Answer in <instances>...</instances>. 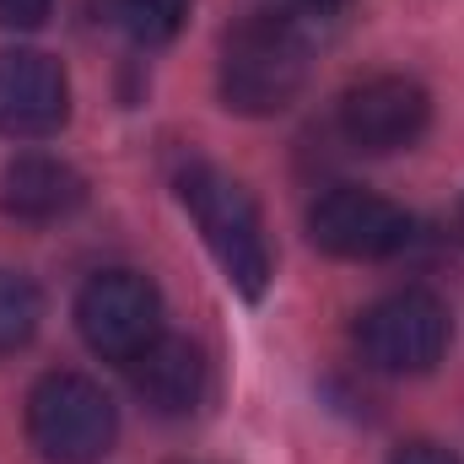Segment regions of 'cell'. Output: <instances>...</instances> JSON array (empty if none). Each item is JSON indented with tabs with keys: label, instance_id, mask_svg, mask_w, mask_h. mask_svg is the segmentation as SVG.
Listing matches in <instances>:
<instances>
[{
	"label": "cell",
	"instance_id": "6da1fadb",
	"mask_svg": "<svg viewBox=\"0 0 464 464\" xmlns=\"http://www.w3.org/2000/svg\"><path fill=\"white\" fill-rule=\"evenodd\" d=\"M308 71H314V54L303 27L276 11H254L222 38L217 87L232 114L270 119L297 103V92L308 87Z\"/></svg>",
	"mask_w": 464,
	"mask_h": 464
},
{
	"label": "cell",
	"instance_id": "7a4b0ae2",
	"mask_svg": "<svg viewBox=\"0 0 464 464\" xmlns=\"http://www.w3.org/2000/svg\"><path fill=\"white\" fill-rule=\"evenodd\" d=\"M173 184H179L184 211L195 217V227L206 237V248L217 254L222 276L248 303H259L265 286H270L276 259H270V243H265V222H259L254 195L232 173H222L217 162H184Z\"/></svg>",
	"mask_w": 464,
	"mask_h": 464
},
{
	"label": "cell",
	"instance_id": "3957f363",
	"mask_svg": "<svg viewBox=\"0 0 464 464\" xmlns=\"http://www.w3.org/2000/svg\"><path fill=\"white\" fill-rule=\"evenodd\" d=\"M119 411L87 372H49L27 394V438L49 464H98L114 449Z\"/></svg>",
	"mask_w": 464,
	"mask_h": 464
},
{
	"label": "cell",
	"instance_id": "277c9868",
	"mask_svg": "<svg viewBox=\"0 0 464 464\" xmlns=\"http://www.w3.org/2000/svg\"><path fill=\"white\" fill-rule=\"evenodd\" d=\"M449 341H454V314L427 286H400L356 319V346L367 356V367L394 372V378L432 372Z\"/></svg>",
	"mask_w": 464,
	"mask_h": 464
},
{
	"label": "cell",
	"instance_id": "5b68a950",
	"mask_svg": "<svg viewBox=\"0 0 464 464\" xmlns=\"http://www.w3.org/2000/svg\"><path fill=\"white\" fill-rule=\"evenodd\" d=\"M308 237L314 248H324L330 259H351V265H378V259H394L411 248L416 222L405 206L372 195V189H356L341 184L330 195L314 200L308 211Z\"/></svg>",
	"mask_w": 464,
	"mask_h": 464
},
{
	"label": "cell",
	"instance_id": "8992f818",
	"mask_svg": "<svg viewBox=\"0 0 464 464\" xmlns=\"http://www.w3.org/2000/svg\"><path fill=\"white\" fill-rule=\"evenodd\" d=\"M76 330L98 356L135 362L162 335V297L140 270H103L76 297Z\"/></svg>",
	"mask_w": 464,
	"mask_h": 464
},
{
	"label": "cell",
	"instance_id": "52a82bcc",
	"mask_svg": "<svg viewBox=\"0 0 464 464\" xmlns=\"http://www.w3.org/2000/svg\"><path fill=\"white\" fill-rule=\"evenodd\" d=\"M335 119H341L346 146L367 151V157H389V151H411L427 135L432 98L411 76H367V82L346 87Z\"/></svg>",
	"mask_w": 464,
	"mask_h": 464
},
{
	"label": "cell",
	"instance_id": "ba28073f",
	"mask_svg": "<svg viewBox=\"0 0 464 464\" xmlns=\"http://www.w3.org/2000/svg\"><path fill=\"white\" fill-rule=\"evenodd\" d=\"M71 119V82L44 49L0 54V130L16 140H44Z\"/></svg>",
	"mask_w": 464,
	"mask_h": 464
},
{
	"label": "cell",
	"instance_id": "9c48e42d",
	"mask_svg": "<svg viewBox=\"0 0 464 464\" xmlns=\"http://www.w3.org/2000/svg\"><path fill=\"white\" fill-rule=\"evenodd\" d=\"M124 367H130V383L146 400V411L168 416V421L195 416L206 405V394H211L206 351L195 346V341H184V335H157L151 346L140 351L135 362H124Z\"/></svg>",
	"mask_w": 464,
	"mask_h": 464
},
{
	"label": "cell",
	"instance_id": "30bf717a",
	"mask_svg": "<svg viewBox=\"0 0 464 464\" xmlns=\"http://www.w3.org/2000/svg\"><path fill=\"white\" fill-rule=\"evenodd\" d=\"M82 200H87V179L60 157L27 151L0 173V211L16 222H60Z\"/></svg>",
	"mask_w": 464,
	"mask_h": 464
},
{
	"label": "cell",
	"instance_id": "8fae6325",
	"mask_svg": "<svg viewBox=\"0 0 464 464\" xmlns=\"http://www.w3.org/2000/svg\"><path fill=\"white\" fill-rule=\"evenodd\" d=\"M92 16L135 49H162L184 33L189 0H92Z\"/></svg>",
	"mask_w": 464,
	"mask_h": 464
},
{
	"label": "cell",
	"instance_id": "7c38bea8",
	"mask_svg": "<svg viewBox=\"0 0 464 464\" xmlns=\"http://www.w3.org/2000/svg\"><path fill=\"white\" fill-rule=\"evenodd\" d=\"M44 324V297L27 276L0 270V351H22Z\"/></svg>",
	"mask_w": 464,
	"mask_h": 464
},
{
	"label": "cell",
	"instance_id": "4fadbf2b",
	"mask_svg": "<svg viewBox=\"0 0 464 464\" xmlns=\"http://www.w3.org/2000/svg\"><path fill=\"white\" fill-rule=\"evenodd\" d=\"M54 11V0H0V27H44V16Z\"/></svg>",
	"mask_w": 464,
	"mask_h": 464
},
{
	"label": "cell",
	"instance_id": "5bb4252c",
	"mask_svg": "<svg viewBox=\"0 0 464 464\" xmlns=\"http://www.w3.org/2000/svg\"><path fill=\"white\" fill-rule=\"evenodd\" d=\"M394 464H464L459 454H449V449H438V443H405Z\"/></svg>",
	"mask_w": 464,
	"mask_h": 464
},
{
	"label": "cell",
	"instance_id": "9a60e30c",
	"mask_svg": "<svg viewBox=\"0 0 464 464\" xmlns=\"http://www.w3.org/2000/svg\"><path fill=\"white\" fill-rule=\"evenodd\" d=\"M286 11H303V16H335V11H346L351 0H281Z\"/></svg>",
	"mask_w": 464,
	"mask_h": 464
},
{
	"label": "cell",
	"instance_id": "2e32d148",
	"mask_svg": "<svg viewBox=\"0 0 464 464\" xmlns=\"http://www.w3.org/2000/svg\"><path fill=\"white\" fill-rule=\"evenodd\" d=\"M459 232H464V206H459Z\"/></svg>",
	"mask_w": 464,
	"mask_h": 464
}]
</instances>
